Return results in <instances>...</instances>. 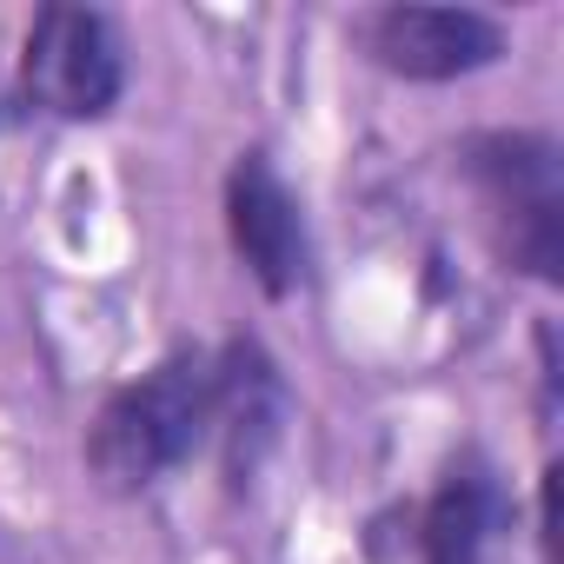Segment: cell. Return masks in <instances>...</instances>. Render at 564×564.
Segmentation results:
<instances>
[{"mask_svg":"<svg viewBox=\"0 0 564 564\" xmlns=\"http://www.w3.org/2000/svg\"><path fill=\"white\" fill-rule=\"evenodd\" d=\"M213 412H219V359L173 352L100 405L87 432V465L107 491H147L213 432Z\"/></svg>","mask_w":564,"mask_h":564,"instance_id":"6da1fadb","label":"cell"},{"mask_svg":"<svg viewBox=\"0 0 564 564\" xmlns=\"http://www.w3.org/2000/svg\"><path fill=\"white\" fill-rule=\"evenodd\" d=\"M471 180L485 193V213L498 219L505 232V252L538 272V279H557V259H564V193H557V147L538 140V133H491L471 147Z\"/></svg>","mask_w":564,"mask_h":564,"instance_id":"7a4b0ae2","label":"cell"},{"mask_svg":"<svg viewBox=\"0 0 564 564\" xmlns=\"http://www.w3.org/2000/svg\"><path fill=\"white\" fill-rule=\"evenodd\" d=\"M120 41L107 14L41 8L21 47V94L54 120H100L120 100Z\"/></svg>","mask_w":564,"mask_h":564,"instance_id":"3957f363","label":"cell"},{"mask_svg":"<svg viewBox=\"0 0 564 564\" xmlns=\"http://www.w3.org/2000/svg\"><path fill=\"white\" fill-rule=\"evenodd\" d=\"M226 226H232V252L246 259V272L272 300H286L306 286V219L300 199L286 193V180L272 173L265 153H246L226 180Z\"/></svg>","mask_w":564,"mask_h":564,"instance_id":"277c9868","label":"cell"},{"mask_svg":"<svg viewBox=\"0 0 564 564\" xmlns=\"http://www.w3.org/2000/svg\"><path fill=\"white\" fill-rule=\"evenodd\" d=\"M372 54L405 80H458L505 54L498 21L471 8H386L372 21Z\"/></svg>","mask_w":564,"mask_h":564,"instance_id":"5b68a950","label":"cell"},{"mask_svg":"<svg viewBox=\"0 0 564 564\" xmlns=\"http://www.w3.org/2000/svg\"><path fill=\"white\" fill-rule=\"evenodd\" d=\"M505 524V498L478 458H465L425 511V564H485Z\"/></svg>","mask_w":564,"mask_h":564,"instance_id":"8992f818","label":"cell"}]
</instances>
